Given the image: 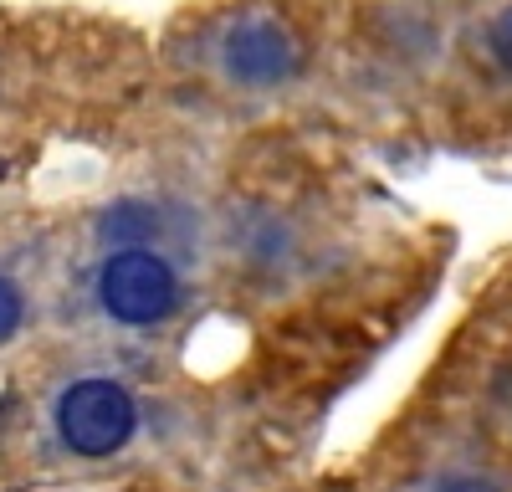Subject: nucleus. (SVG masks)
Masks as SVG:
<instances>
[{
  "instance_id": "nucleus-1",
  "label": "nucleus",
  "mask_w": 512,
  "mask_h": 492,
  "mask_svg": "<svg viewBox=\"0 0 512 492\" xmlns=\"http://www.w3.org/2000/svg\"><path fill=\"white\" fill-rule=\"evenodd\" d=\"M441 113L461 139H512V0H472L451 26Z\"/></svg>"
},
{
  "instance_id": "nucleus-2",
  "label": "nucleus",
  "mask_w": 512,
  "mask_h": 492,
  "mask_svg": "<svg viewBox=\"0 0 512 492\" xmlns=\"http://www.w3.org/2000/svg\"><path fill=\"white\" fill-rule=\"evenodd\" d=\"M390 492H512V436L425 416Z\"/></svg>"
},
{
  "instance_id": "nucleus-3",
  "label": "nucleus",
  "mask_w": 512,
  "mask_h": 492,
  "mask_svg": "<svg viewBox=\"0 0 512 492\" xmlns=\"http://www.w3.org/2000/svg\"><path fill=\"white\" fill-rule=\"evenodd\" d=\"M431 421H461L512 436V298L497 308V323H477L466 339L446 395L431 400Z\"/></svg>"
},
{
  "instance_id": "nucleus-4",
  "label": "nucleus",
  "mask_w": 512,
  "mask_h": 492,
  "mask_svg": "<svg viewBox=\"0 0 512 492\" xmlns=\"http://www.w3.org/2000/svg\"><path fill=\"white\" fill-rule=\"evenodd\" d=\"M93 298L118 328H159L180 313L185 282L164 246H113L93 272Z\"/></svg>"
},
{
  "instance_id": "nucleus-5",
  "label": "nucleus",
  "mask_w": 512,
  "mask_h": 492,
  "mask_svg": "<svg viewBox=\"0 0 512 492\" xmlns=\"http://www.w3.org/2000/svg\"><path fill=\"white\" fill-rule=\"evenodd\" d=\"M210 57H216V72L236 93H277L303 77L308 47L292 31V21L267 16V11H246L216 31Z\"/></svg>"
},
{
  "instance_id": "nucleus-6",
  "label": "nucleus",
  "mask_w": 512,
  "mask_h": 492,
  "mask_svg": "<svg viewBox=\"0 0 512 492\" xmlns=\"http://www.w3.org/2000/svg\"><path fill=\"white\" fill-rule=\"evenodd\" d=\"M52 431L72 457L103 462L113 451H123L139 431V400L128 395V385L108 375H82L57 390L52 400Z\"/></svg>"
},
{
  "instance_id": "nucleus-7",
  "label": "nucleus",
  "mask_w": 512,
  "mask_h": 492,
  "mask_svg": "<svg viewBox=\"0 0 512 492\" xmlns=\"http://www.w3.org/2000/svg\"><path fill=\"white\" fill-rule=\"evenodd\" d=\"M169 226H175V211L159 200H113L103 221H98V236L113 246H159V236H169Z\"/></svg>"
},
{
  "instance_id": "nucleus-8",
  "label": "nucleus",
  "mask_w": 512,
  "mask_h": 492,
  "mask_svg": "<svg viewBox=\"0 0 512 492\" xmlns=\"http://www.w3.org/2000/svg\"><path fill=\"white\" fill-rule=\"evenodd\" d=\"M26 328V293L11 272H0V344H11Z\"/></svg>"
}]
</instances>
